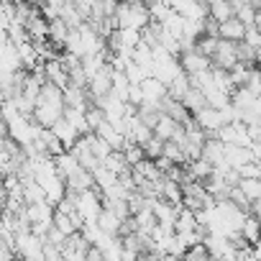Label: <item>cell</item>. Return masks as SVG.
Wrapping results in <instances>:
<instances>
[{"label":"cell","instance_id":"cell-1","mask_svg":"<svg viewBox=\"0 0 261 261\" xmlns=\"http://www.w3.org/2000/svg\"><path fill=\"white\" fill-rule=\"evenodd\" d=\"M115 21H118V29L144 31L151 23V11H149L146 3H141V0H123L115 8Z\"/></svg>","mask_w":261,"mask_h":261},{"label":"cell","instance_id":"cell-2","mask_svg":"<svg viewBox=\"0 0 261 261\" xmlns=\"http://www.w3.org/2000/svg\"><path fill=\"white\" fill-rule=\"evenodd\" d=\"M74 202H77V210L82 213V218H85L87 223H97V218H100L102 210H105V202L97 197V187L80 192V195L74 197Z\"/></svg>","mask_w":261,"mask_h":261},{"label":"cell","instance_id":"cell-3","mask_svg":"<svg viewBox=\"0 0 261 261\" xmlns=\"http://www.w3.org/2000/svg\"><path fill=\"white\" fill-rule=\"evenodd\" d=\"M195 123L205 130V134H210V139L213 136H218V130L223 128V125H228V120H225V115H223V110H218V108H202L200 113H195Z\"/></svg>","mask_w":261,"mask_h":261},{"label":"cell","instance_id":"cell-4","mask_svg":"<svg viewBox=\"0 0 261 261\" xmlns=\"http://www.w3.org/2000/svg\"><path fill=\"white\" fill-rule=\"evenodd\" d=\"M238 62H241V59H238V41H225V39H220L218 51H215V57H213V67H220V69H228V72H230Z\"/></svg>","mask_w":261,"mask_h":261},{"label":"cell","instance_id":"cell-5","mask_svg":"<svg viewBox=\"0 0 261 261\" xmlns=\"http://www.w3.org/2000/svg\"><path fill=\"white\" fill-rule=\"evenodd\" d=\"M87 92H90V100H92V102H97L100 97H105V95L113 92V67H110V64L90 80Z\"/></svg>","mask_w":261,"mask_h":261},{"label":"cell","instance_id":"cell-6","mask_svg":"<svg viewBox=\"0 0 261 261\" xmlns=\"http://www.w3.org/2000/svg\"><path fill=\"white\" fill-rule=\"evenodd\" d=\"M179 62H182V69H185L190 77H192V74H202V72L213 69V59H210V57H205V54H200L197 49L185 51Z\"/></svg>","mask_w":261,"mask_h":261},{"label":"cell","instance_id":"cell-7","mask_svg":"<svg viewBox=\"0 0 261 261\" xmlns=\"http://www.w3.org/2000/svg\"><path fill=\"white\" fill-rule=\"evenodd\" d=\"M44 72H46V82H51V85H57V87H67L69 85V69H67V64L62 62V57L59 59H49L46 64H44Z\"/></svg>","mask_w":261,"mask_h":261},{"label":"cell","instance_id":"cell-8","mask_svg":"<svg viewBox=\"0 0 261 261\" xmlns=\"http://www.w3.org/2000/svg\"><path fill=\"white\" fill-rule=\"evenodd\" d=\"M141 90H144V102H149V105H162V100L169 95V90H167V85L164 82H159L156 77H149V80H144V85H141Z\"/></svg>","mask_w":261,"mask_h":261},{"label":"cell","instance_id":"cell-9","mask_svg":"<svg viewBox=\"0 0 261 261\" xmlns=\"http://www.w3.org/2000/svg\"><path fill=\"white\" fill-rule=\"evenodd\" d=\"M51 130H54V134L59 136V141L67 146V151H69V149H72V146H74L80 139H82V134H80V130H77V128H74V125H72L67 118L57 120V123L51 125Z\"/></svg>","mask_w":261,"mask_h":261},{"label":"cell","instance_id":"cell-10","mask_svg":"<svg viewBox=\"0 0 261 261\" xmlns=\"http://www.w3.org/2000/svg\"><path fill=\"white\" fill-rule=\"evenodd\" d=\"M26 31H29V39H31V41H46V39H49V18H46L41 11H36V13L29 18Z\"/></svg>","mask_w":261,"mask_h":261},{"label":"cell","instance_id":"cell-11","mask_svg":"<svg viewBox=\"0 0 261 261\" xmlns=\"http://www.w3.org/2000/svg\"><path fill=\"white\" fill-rule=\"evenodd\" d=\"M220 39H225V41H243L246 39V34H248V26L241 21V18H228V21H223L220 23Z\"/></svg>","mask_w":261,"mask_h":261},{"label":"cell","instance_id":"cell-12","mask_svg":"<svg viewBox=\"0 0 261 261\" xmlns=\"http://www.w3.org/2000/svg\"><path fill=\"white\" fill-rule=\"evenodd\" d=\"M182 128H185V125L177 123L172 115H162V120H159L156 128H154V136L162 139V141L167 144V141H174V139L179 136V130H182Z\"/></svg>","mask_w":261,"mask_h":261},{"label":"cell","instance_id":"cell-13","mask_svg":"<svg viewBox=\"0 0 261 261\" xmlns=\"http://www.w3.org/2000/svg\"><path fill=\"white\" fill-rule=\"evenodd\" d=\"M69 151H72V154H74V156L80 159V164H82L85 169L95 172V169L100 167V159H97V156L92 154V149H90V144H87V139H85V136H82V139H80V141H77V144H74V146H72Z\"/></svg>","mask_w":261,"mask_h":261},{"label":"cell","instance_id":"cell-14","mask_svg":"<svg viewBox=\"0 0 261 261\" xmlns=\"http://www.w3.org/2000/svg\"><path fill=\"white\" fill-rule=\"evenodd\" d=\"M251 162H253V151L251 149H243V146H236V144L225 146V164L228 167L241 169V167H246Z\"/></svg>","mask_w":261,"mask_h":261},{"label":"cell","instance_id":"cell-15","mask_svg":"<svg viewBox=\"0 0 261 261\" xmlns=\"http://www.w3.org/2000/svg\"><path fill=\"white\" fill-rule=\"evenodd\" d=\"M54 164H57V172H59V177L67 182L72 174H77L80 169H82V164H80V159L72 154V151H64V154H59V156H54Z\"/></svg>","mask_w":261,"mask_h":261},{"label":"cell","instance_id":"cell-16","mask_svg":"<svg viewBox=\"0 0 261 261\" xmlns=\"http://www.w3.org/2000/svg\"><path fill=\"white\" fill-rule=\"evenodd\" d=\"M69 34H72V26H69L62 16L54 18V21H49V41H51L54 46H62V49H64Z\"/></svg>","mask_w":261,"mask_h":261},{"label":"cell","instance_id":"cell-17","mask_svg":"<svg viewBox=\"0 0 261 261\" xmlns=\"http://www.w3.org/2000/svg\"><path fill=\"white\" fill-rule=\"evenodd\" d=\"M202 156L213 164V167H220V164H225V144L220 141V139H207V144H205V149H202Z\"/></svg>","mask_w":261,"mask_h":261},{"label":"cell","instance_id":"cell-18","mask_svg":"<svg viewBox=\"0 0 261 261\" xmlns=\"http://www.w3.org/2000/svg\"><path fill=\"white\" fill-rule=\"evenodd\" d=\"M64 118L80 130L82 136L92 134V128H90V123H87V110H82V108H67V110H64Z\"/></svg>","mask_w":261,"mask_h":261},{"label":"cell","instance_id":"cell-19","mask_svg":"<svg viewBox=\"0 0 261 261\" xmlns=\"http://www.w3.org/2000/svg\"><path fill=\"white\" fill-rule=\"evenodd\" d=\"M187 172H190V179H197V182H207L210 177H213V172H215V167L202 156V159H195V162H190V167H187Z\"/></svg>","mask_w":261,"mask_h":261},{"label":"cell","instance_id":"cell-20","mask_svg":"<svg viewBox=\"0 0 261 261\" xmlns=\"http://www.w3.org/2000/svg\"><path fill=\"white\" fill-rule=\"evenodd\" d=\"M123 223H125V220H120V218H118L113 210H108V207H105V210H102V215L97 218V225H100L108 236H120Z\"/></svg>","mask_w":261,"mask_h":261},{"label":"cell","instance_id":"cell-21","mask_svg":"<svg viewBox=\"0 0 261 261\" xmlns=\"http://www.w3.org/2000/svg\"><path fill=\"white\" fill-rule=\"evenodd\" d=\"M85 139H87V144H90L92 154H95V156L100 159V164H102V162H105V159H108V156H110L113 151H115V149H113V146H110V144H108V141H105L102 136H97V134H87Z\"/></svg>","mask_w":261,"mask_h":261},{"label":"cell","instance_id":"cell-22","mask_svg":"<svg viewBox=\"0 0 261 261\" xmlns=\"http://www.w3.org/2000/svg\"><path fill=\"white\" fill-rule=\"evenodd\" d=\"M167 90H169V97H172V100H179V102H182V100H185V95L192 90V80H190V74H187V72H182V74H179V77L167 87Z\"/></svg>","mask_w":261,"mask_h":261},{"label":"cell","instance_id":"cell-23","mask_svg":"<svg viewBox=\"0 0 261 261\" xmlns=\"http://www.w3.org/2000/svg\"><path fill=\"white\" fill-rule=\"evenodd\" d=\"M182 105L195 115V113H200L202 108H207V97H205V92L202 90H197V87H192L187 95H185V100H182Z\"/></svg>","mask_w":261,"mask_h":261},{"label":"cell","instance_id":"cell-24","mask_svg":"<svg viewBox=\"0 0 261 261\" xmlns=\"http://www.w3.org/2000/svg\"><path fill=\"white\" fill-rule=\"evenodd\" d=\"M92 177H95V187H97V190H102V192H105L108 187H113V185L120 179V177H118L113 169H108L105 164H100V167L92 172Z\"/></svg>","mask_w":261,"mask_h":261},{"label":"cell","instance_id":"cell-25","mask_svg":"<svg viewBox=\"0 0 261 261\" xmlns=\"http://www.w3.org/2000/svg\"><path fill=\"white\" fill-rule=\"evenodd\" d=\"M197 228H200V223H197L195 210L182 207V210H179V218H177V233H195Z\"/></svg>","mask_w":261,"mask_h":261},{"label":"cell","instance_id":"cell-26","mask_svg":"<svg viewBox=\"0 0 261 261\" xmlns=\"http://www.w3.org/2000/svg\"><path fill=\"white\" fill-rule=\"evenodd\" d=\"M23 197H26V205L46 202V190H44L36 179H31V182H26V185H23Z\"/></svg>","mask_w":261,"mask_h":261},{"label":"cell","instance_id":"cell-27","mask_svg":"<svg viewBox=\"0 0 261 261\" xmlns=\"http://www.w3.org/2000/svg\"><path fill=\"white\" fill-rule=\"evenodd\" d=\"M241 233H243V238H246L251 246L258 243V241H261V220H258L256 215H248L246 223H243V228H241Z\"/></svg>","mask_w":261,"mask_h":261},{"label":"cell","instance_id":"cell-28","mask_svg":"<svg viewBox=\"0 0 261 261\" xmlns=\"http://www.w3.org/2000/svg\"><path fill=\"white\" fill-rule=\"evenodd\" d=\"M149 11H151V21H156V23H162V26L174 16V8H172L169 3H164V0H154V3L149 6Z\"/></svg>","mask_w":261,"mask_h":261},{"label":"cell","instance_id":"cell-29","mask_svg":"<svg viewBox=\"0 0 261 261\" xmlns=\"http://www.w3.org/2000/svg\"><path fill=\"white\" fill-rule=\"evenodd\" d=\"M164 156H167L169 162H174V164H185V162H190L185 146L177 144V141H167V144H164Z\"/></svg>","mask_w":261,"mask_h":261},{"label":"cell","instance_id":"cell-30","mask_svg":"<svg viewBox=\"0 0 261 261\" xmlns=\"http://www.w3.org/2000/svg\"><path fill=\"white\" fill-rule=\"evenodd\" d=\"M233 16H236V11H233V6H230V0H223V3H213V6H210V18L218 21V23H223V21H228V18H233Z\"/></svg>","mask_w":261,"mask_h":261},{"label":"cell","instance_id":"cell-31","mask_svg":"<svg viewBox=\"0 0 261 261\" xmlns=\"http://www.w3.org/2000/svg\"><path fill=\"white\" fill-rule=\"evenodd\" d=\"M241 192L251 200V202H258L261 200V179H241Z\"/></svg>","mask_w":261,"mask_h":261},{"label":"cell","instance_id":"cell-32","mask_svg":"<svg viewBox=\"0 0 261 261\" xmlns=\"http://www.w3.org/2000/svg\"><path fill=\"white\" fill-rule=\"evenodd\" d=\"M123 156H125V162H128L130 167H136V164H141V162L146 159V151H144V146L128 141V146L123 149Z\"/></svg>","mask_w":261,"mask_h":261},{"label":"cell","instance_id":"cell-33","mask_svg":"<svg viewBox=\"0 0 261 261\" xmlns=\"http://www.w3.org/2000/svg\"><path fill=\"white\" fill-rule=\"evenodd\" d=\"M218 44H220V36H200V41H197V51L200 54H205V57H215V51H218Z\"/></svg>","mask_w":261,"mask_h":261},{"label":"cell","instance_id":"cell-34","mask_svg":"<svg viewBox=\"0 0 261 261\" xmlns=\"http://www.w3.org/2000/svg\"><path fill=\"white\" fill-rule=\"evenodd\" d=\"M54 225H57L64 236H74V233H77V225H74V220H72L67 213H59V210H57V213H54Z\"/></svg>","mask_w":261,"mask_h":261},{"label":"cell","instance_id":"cell-35","mask_svg":"<svg viewBox=\"0 0 261 261\" xmlns=\"http://www.w3.org/2000/svg\"><path fill=\"white\" fill-rule=\"evenodd\" d=\"M144 151H146V159H162V156H164V141L154 136V139L144 146Z\"/></svg>","mask_w":261,"mask_h":261},{"label":"cell","instance_id":"cell-36","mask_svg":"<svg viewBox=\"0 0 261 261\" xmlns=\"http://www.w3.org/2000/svg\"><path fill=\"white\" fill-rule=\"evenodd\" d=\"M207 258H210V251H207L205 243H197L185 253V261H207Z\"/></svg>","mask_w":261,"mask_h":261},{"label":"cell","instance_id":"cell-37","mask_svg":"<svg viewBox=\"0 0 261 261\" xmlns=\"http://www.w3.org/2000/svg\"><path fill=\"white\" fill-rule=\"evenodd\" d=\"M236 136H238L236 123H228V125H223V128L218 130V136H215V139H220L225 146H230V144H236Z\"/></svg>","mask_w":261,"mask_h":261},{"label":"cell","instance_id":"cell-38","mask_svg":"<svg viewBox=\"0 0 261 261\" xmlns=\"http://www.w3.org/2000/svg\"><path fill=\"white\" fill-rule=\"evenodd\" d=\"M251 95H256V97H261V69H251V74H248V82L243 85Z\"/></svg>","mask_w":261,"mask_h":261},{"label":"cell","instance_id":"cell-39","mask_svg":"<svg viewBox=\"0 0 261 261\" xmlns=\"http://www.w3.org/2000/svg\"><path fill=\"white\" fill-rule=\"evenodd\" d=\"M44 256H46V261H64V248L46 241L44 243Z\"/></svg>","mask_w":261,"mask_h":261},{"label":"cell","instance_id":"cell-40","mask_svg":"<svg viewBox=\"0 0 261 261\" xmlns=\"http://www.w3.org/2000/svg\"><path fill=\"white\" fill-rule=\"evenodd\" d=\"M46 241H49V243H54V246H62V248H64V246H67V241H69V236H64L57 225H51V228H49Z\"/></svg>","mask_w":261,"mask_h":261},{"label":"cell","instance_id":"cell-41","mask_svg":"<svg viewBox=\"0 0 261 261\" xmlns=\"http://www.w3.org/2000/svg\"><path fill=\"white\" fill-rule=\"evenodd\" d=\"M128 102H130V105H136V108H141V105H144V90H141V85H130Z\"/></svg>","mask_w":261,"mask_h":261},{"label":"cell","instance_id":"cell-42","mask_svg":"<svg viewBox=\"0 0 261 261\" xmlns=\"http://www.w3.org/2000/svg\"><path fill=\"white\" fill-rule=\"evenodd\" d=\"M164 261H185V256H174V253H167Z\"/></svg>","mask_w":261,"mask_h":261},{"label":"cell","instance_id":"cell-43","mask_svg":"<svg viewBox=\"0 0 261 261\" xmlns=\"http://www.w3.org/2000/svg\"><path fill=\"white\" fill-rule=\"evenodd\" d=\"M256 29H258V31H261V11H258V13H256Z\"/></svg>","mask_w":261,"mask_h":261},{"label":"cell","instance_id":"cell-44","mask_svg":"<svg viewBox=\"0 0 261 261\" xmlns=\"http://www.w3.org/2000/svg\"><path fill=\"white\" fill-rule=\"evenodd\" d=\"M16 6H23V3H34V0H13Z\"/></svg>","mask_w":261,"mask_h":261},{"label":"cell","instance_id":"cell-45","mask_svg":"<svg viewBox=\"0 0 261 261\" xmlns=\"http://www.w3.org/2000/svg\"><path fill=\"white\" fill-rule=\"evenodd\" d=\"M136 261H144V258H136Z\"/></svg>","mask_w":261,"mask_h":261}]
</instances>
